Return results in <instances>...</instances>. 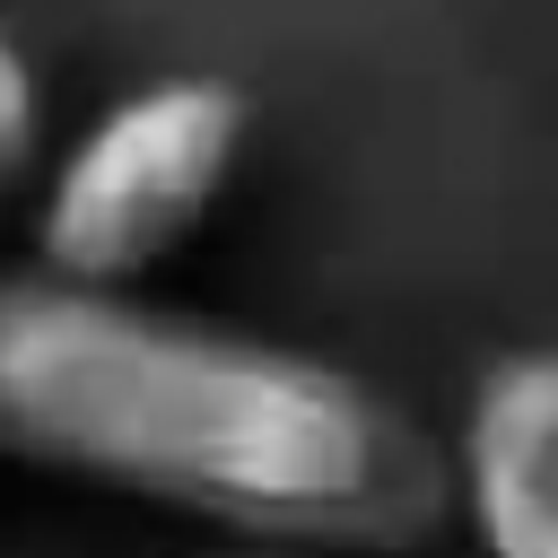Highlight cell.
<instances>
[{"label": "cell", "instance_id": "obj_1", "mask_svg": "<svg viewBox=\"0 0 558 558\" xmlns=\"http://www.w3.org/2000/svg\"><path fill=\"white\" fill-rule=\"evenodd\" d=\"M0 462L262 549L410 558L453 523V445L357 366L44 270L0 279Z\"/></svg>", "mask_w": 558, "mask_h": 558}, {"label": "cell", "instance_id": "obj_2", "mask_svg": "<svg viewBox=\"0 0 558 558\" xmlns=\"http://www.w3.org/2000/svg\"><path fill=\"white\" fill-rule=\"evenodd\" d=\"M253 140V96L218 70L122 87L35 192V270L70 288H140L227 201Z\"/></svg>", "mask_w": 558, "mask_h": 558}, {"label": "cell", "instance_id": "obj_3", "mask_svg": "<svg viewBox=\"0 0 558 558\" xmlns=\"http://www.w3.org/2000/svg\"><path fill=\"white\" fill-rule=\"evenodd\" d=\"M453 514L488 558H558V349L497 357L453 427Z\"/></svg>", "mask_w": 558, "mask_h": 558}, {"label": "cell", "instance_id": "obj_4", "mask_svg": "<svg viewBox=\"0 0 558 558\" xmlns=\"http://www.w3.org/2000/svg\"><path fill=\"white\" fill-rule=\"evenodd\" d=\"M35 157H44V78H35L26 44L0 35V201H17Z\"/></svg>", "mask_w": 558, "mask_h": 558}]
</instances>
